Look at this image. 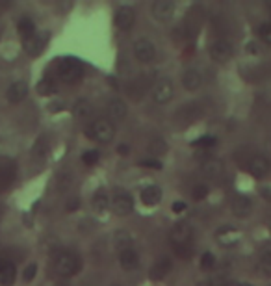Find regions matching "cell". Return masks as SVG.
I'll return each instance as SVG.
<instances>
[{
	"label": "cell",
	"instance_id": "cell-1",
	"mask_svg": "<svg viewBox=\"0 0 271 286\" xmlns=\"http://www.w3.org/2000/svg\"><path fill=\"white\" fill-rule=\"evenodd\" d=\"M82 267V260L73 251H59L54 258V271L59 277H73L77 275Z\"/></svg>",
	"mask_w": 271,
	"mask_h": 286
},
{
	"label": "cell",
	"instance_id": "cell-2",
	"mask_svg": "<svg viewBox=\"0 0 271 286\" xmlns=\"http://www.w3.org/2000/svg\"><path fill=\"white\" fill-rule=\"evenodd\" d=\"M86 136L97 143H102L106 145L110 143L114 136H116V129H114V123L108 121V119H97L89 125V129L86 130Z\"/></svg>",
	"mask_w": 271,
	"mask_h": 286
},
{
	"label": "cell",
	"instance_id": "cell-3",
	"mask_svg": "<svg viewBox=\"0 0 271 286\" xmlns=\"http://www.w3.org/2000/svg\"><path fill=\"white\" fill-rule=\"evenodd\" d=\"M84 76V65L77 58H65L58 63V78L65 84H77Z\"/></svg>",
	"mask_w": 271,
	"mask_h": 286
},
{
	"label": "cell",
	"instance_id": "cell-4",
	"mask_svg": "<svg viewBox=\"0 0 271 286\" xmlns=\"http://www.w3.org/2000/svg\"><path fill=\"white\" fill-rule=\"evenodd\" d=\"M192 238H194V227L188 221H178L169 232V240L174 247L192 246Z\"/></svg>",
	"mask_w": 271,
	"mask_h": 286
},
{
	"label": "cell",
	"instance_id": "cell-5",
	"mask_svg": "<svg viewBox=\"0 0 271 286\" xmlns=\"http://www.w3.org/2000/svg\"><path fill=\"white\" fill-rule=\"evenodd\" d=\"M174 95V88L173 82L169 78H160L153 86V99H155L156 104H167L169 100L173 99Z\"/></svg>",
	"mask_w": 271,
	"mask_h": 286
},
{
	"label": "cell",
	"instance_id": "cell-6",
	"mask_svg": "<svg viewBox=\"0 0 271 286\" xmlns=\"http://www.w3.org/2000/svg\"><path fill=\"white\" fill-rule=\"evenodd\" d=\"M247 171L251 173L254 178H264L270 175L271 171V160L264 154H256L247 162Z\"/></svg>",
	"mask_w": 271,
	"mask_h": 286
},
{
	"label": "cell",
	"instance_id": "cell-7",
	"mask_svg": "<svg viewBox=\"0 0 271 286\" xmlns=\"http://www.w3.org/2000/svg\"><path fill=\"white\" fill-rule=\"evenodd\" d=\"M112 208L117 216H128L134 210V201L130 197V193H126L123 190L116 191V195L112 199Z\"/></svg>",
	"mask_w": 271,
	"mask_h": 286
},
{
	"label": "cell",
	"instance_id": "cell-8",
	"mask_svg": "<svg viewBox=\"0 0 271 286\" xmlns=\"http://www.w3.org/2000/svg\"><path fill=\"white\" fill-rule=\"evenodd\" d=\"M232 45L225 39H217L210 45V58L217 63H227L232 58Z\"/></svg>",
	"mask_w": 271,
	"mask_h": 286
},
{
	"label": "cell",
	"instance_id": "cell-9",
	"mask_svg": "<svg viewBox=\"0 0 271 286\" xmlns=\"http://www.w3.org/2000/svg\"><path fill=\"white\" fill-rule=\"evenodd\" d=\"M134 56H136V59L141 61V63H151V61L156 58L155 45L149 39H145V38L137 39L134 43Z\"/></svg>",
	"mask_w": 271,
	"mask_h": 286
},
{
	"label": "cell",
	"instance_id": "cell-10",
	"mask_svg": "<svg viewBox=\"0 0 271 286\" xmlns=\"http://www.w3.org/2000/svg\"><path fill=\"white\" fill-rule=\"evenodd\" d=\"M26 95H28V84L22 82V80L13 82L6 91V99H8L10 104H19V102L26 99Z\"/></svg>",
	"mask_w": 271,
	"mask_h": 286
},
{
	"label": "cell",
	"instance_id": "cell-11",
	"mask_svg": "<svg viewBox=\"0 0 271 286\" xmlns=\"http://www.w3.org/2000/svg\"><path fill=\"white\" fill-rule=\"evenodd\" d=\"M173 13H174V2H171V0H156L155 4H153V15L160 22L169 20L173 17Z\"/></svg>",
	"mask_w": 271,
	"mask_h": 286
},
{
	"label": "cell",
	"instance_id": "cell-12",
	"mask_svg": "<svg viewBox=\"0 0 271 286\" xmlns=\"http://www.w3.org/2000/svg\"><path fill=\"white\" fill-rule=\"evenodd\" d=\"M242 238V232L234 227H221L217 232H215V240L221 244L223 247H232L240 242Z\"/></svg>",
	"mask_w": 271,
	"mask_h": 286
},
{
	"label": "cell",
	"instance_id": "cell-13",
	"mask_svg": "<svg viewBox=\"0 0 271 286\" xmlns=\"http://www.w3.org/2000/svg\"><path fill=\"white\" fill-rule=\"evenodd\" d=\"M136 22V13L132 8H128V6H121L116 13V24L119 30H123V32H128V30L134 26Z\"/></svg>",
	"mask_w": 271,
	"mask_h": 286
},
{
	"label": "cell",
	"instance_id": "cell-14",
	"mask_svg": "<svg viewBox=\"0 0 271 286\" xmlns=\"http://www.w3.org/2000/svg\"><path fill=\"white\" fill-rule=\"evenodd\" d=\"M231 210L236 217H247L252 212V203L247 195H236L231 201Z\"/></svg>",
	"mask_w": 271,
	"mask_h": 286
},
{
	"label": "cell",
	"instance_id": "cell-15",
	"mask_svg": "<svg viewBox=\"0 0 271 286\" xmlns=\"http://www.w3.org/2000/svg\"><path fill=\"white\" fill-rule=\"evenodd\" d=\"M201 173L208 178H219L225 173V164H223V160L210 158L201 164Z\"/></svg>",
	"mask_w": 271,
	"mask_h": 286
},
{
	"label": "cell",
	"instance_id": "cell-16",
	"mask_svg": "<svg viewBox=\"0 0 271 286\" xmlns=\"http://www.w3.org/2000/svg\"><path fill=\"white\" fill-rule=\"evenodd\" d=\"M15 178V162L10 158H0V188L10 186Z\"/></svg>",
	"mask_w": 271,
	"mask_h": 286
},
{
	"label": "cell",
	"instance_id": "cell-17",
	"mask_svg": "<svg viewBox=\"0 0 271 286\" xmlns=\"http://www.w3.org/2000/svg\"><path fill=\"white\" fill-rule=\"evenodd\" d=\"M201 115H203V110L197 106V102H190V104H186L184 108H180L176 119H178L182 125H190V123L197 121Z\"/></svg>",
	"mask_w": 271,
	"mask_h": 286
},
{
	"label": "cell",
	"instance_id": "cell-18",
	"mask_svg": "<svg viewBox=\"0 0 271 286\" xmlns=\"http://www.w3.org/2000/svg\"><path fill=\"white\" fill-rule=\"evenodd\" d=\"M15 275H17L15 264L6 258H0V286H11L15 283Z\"/></svg>",
	"mask_w": 271,
	"mask_h": 286
},
{
	"label": "cell",
	"instance_id": "cell-19",
	"mask_svg": "<svg viewBox=\"0 0 271 286\" xmlns=\"http://www.w3.org/2000/svg\"><path fill=\"white\" fill-rule=\"evenodd\" d=\"M47 41H49V34L30 38L28 41H24V52L30 54V56H39L47 47Z\"/></svg>",
	"mask_w": 271,
	"mask_h": 286
},
{
	"label": "cell",
	"instance_id": "cell-20",
	"mask_svg": "<svg viewBox=\"0 0 271 286\" xmlns=\"http://www.w3.org/2000/svg\"><path fill=\"white\" fill-rule=\"evenodd\" d=\"M182 86H184L188 91H197V89L203 86V75H201V71L192 67V69H188L182 75Z\"/></svg>",
	"mask_w": 271,
	"mask_h": 286
},
{
	"label": "cell",
	"instance_id": "cell-21",
	"mask_svg": "<svg viewBox=\"0 0 271 286\" xmlns=\"http://www.w3.org/2000/svg\"><path fill=\"white\" fill-rule=\"evenodd\" d=\"M119 264H121V267H123L125 271L136 269V267L139 266V255H137V251L132 249V247L121 251V253H119Z\"/></svg>",
	"mask_w": 271,
	"mask_h": 286
},
{
	"label": "cell",
	"instance_id": "cell-22",
	"mask_svg": "<svg viewBox=\"0 0 271 286\" xmlns=\"http://www.w3.org/2000/svg\"><path fill=\"white\" fill-rule=\"evenodd\" d=\"M169 271H171V260H169V258H160V260L155 262L153 267L149 269V277H151L153 281H162Z\"/></svg>",
	"mask_w": 271,
	"mask_h": 286
},
{
	"label": "cell",
	"instance_id": "cell-23",
	"mask_svg": "<svg viewBox=\"0 0 271 286\" xmlns=\"http://www.w3.org/2000/svg\"><path fill=\"white\" fill-rule=\"evenodd\" d=\"M108 117L112 121H123L126 117V104L123 99H112L108 102Z\"/></svg>",
	"mask_w": 271,
	"mask_h": 286
},
{
	"label": "cell",
	"instance_id": "cell-24",
	"mask_svg": "<svg viewBox=\"0 0 271 286\" xmlns=\"http://www.w3.org/2000/svg\"><path fill=\"white\" fill-rule=\"evenodd\" d=\"M91 114H93V106H91V102L86 99H80L75 102V106H73V115L77 121H86V119L91 117Z\"/></svg>",
	"mask_w": 271,
	"mask_h": 286
},
{
	"label": "cell",
	"instance_id": "cell-25",
	"mask_svg": "<svg viewBox=\"0 0 271 286\" xmlns=\"http://www.w3.org/2000/svg\"><path fill=\"white\" fill-rule=\"evenodd\" d=\"M141 201L147 207H155L162 201V188L158 186H147L143 191H141Z\"/></svg>",
	"mask_w": 271,
	"mask_h": 286
},
{
	"label": "cell",
	"instance_id": "cell-26",
	"mask_svg": "<svg viewBox=\"0 0 271 286\" xmlns=\"http://www.w3.org/2000/svg\"><path fill=\"white\" fill-rule=\"evenodd\" d=\"M114 244H116V247L119 249V253H121V251H125V249H130V247H132V244H134V236H132L128 230L121 229V230H117L116 234H114Z\"/></svg>",
	"mask_w": 271,
	"mask_h": 286
},
{
	"label": "cell",
	"instance_id": "cell-27",
	"mask_svg": "<svg viewBox=\"0 0 271 286\" xmlns=\"http://www.w3.org/2000/svg\"><path fill=\"white\" fill-rule=\"evenodd\" d=\"M17 30H19V36L24 41H28L30 38H34V36H36V24H34V20L28 19V17H22V19L19 20Z\"/></svg>",
	"mask_w": 271,
	"mask_h": 286
},
{
	"label": "cell",
	"instance_id": "cell-28",
	"mask_svg": "<svg viewBox=\"0 0 271 286\" xmlns=\"http://www.w3.org/2000/svg\"><path fill=\"white\" fill-rule=\"evenodd\" d=\"M91 205L97 212H104L108 207H110V197H108L106 190H98L97 193L91 199Z\"/></svg>",
	"mask_w": 271,
	"mask_h": 286
},
{
	"label": "cell",
	"instance_id": "cell-29",
	"mask_svg": "<svg viewBox=\"0 0 271 286\" xmlns=\"http://www.w3.org/2000/svg\"><path fill=\"white\" fill-rule=\"evenodd\" d=\"M167 143H165V139L162 138H153L149 141V153L151 154H155V156H162L167 153Z\"/></svg>",
	"mask_w": 271,
	"mask_h": 286
},
{
	"label": "cell",
	"instance_id": "cell-30",
	"mask_svg": "<svg viewBox=\"0 0 271 286\" xmlns=\"http://www.w3.org/2000/svg\"><path fill=\"white\" fill-rule=\"evenodd\" d=\"M73 184V175L69 171H61L58 175V180H56V186H58V191H65L69 190V186Z\"/></svg>",
	"mask_w": 271,
	"mask_h": 286
},
{
	"label": "cell",
	"instance_id": "cell-31",
	"mask_svg": "<svg viewBox=\"0 0 271 286\" xmlns=\"http://www.w3.org/2000/svg\"><path fill=\"white\" fill-rule=\"evenodd\" d=\"M56 91V84L52 82L50 78H45L43 82L38 84V93L39 95H52Z\"/></svg>",
	"mask_w": 271,
	"mask_h": 286
},
{
	"label": "cell",
	"instance_id": "cell-32",
	"mask_svg": "<svg viewBox=\"0 0 271 286\" xmlns=\"http://www.w3.org/2000/svg\"><path fill=\"white\" fill-rule=\"evenodd\" d=\"M217 143V139H215V136H203V138L195 139L194 147H199V149H213V145Z\"/></svg>",
	"mask_w": 271,
	"mask_h": 286
},
{
	"label": "cell",
	"instance_id": "cell-33",
	"mask_svg": "<svg viewBox=\"0 0 271 286\" xmlns=\"http://www.w3.org/2000/svg\"><path fill=\"white\" fill-rule=\"evenodd\" d=\"M201 267H203L204 271H210V269L215 267V257H213V253H210V251L203 253V257H201Z\"/></svg>",
	"mask_w": 271,
	"mask_h": 286
},
{
	"label": "cell",
	"instance_id": "cell-34",
	"mask_svg": "<svg viewBox=\"0 0 271 286\" xmlns=\"http://www.w3.org/2000/svg\"><path fill=\"white\" fill-rule=\"evenodd\" d=\"M98 160H100V153L98 151H86L82 154V162L86 166H95V164H98Z\"/></svg>",
	"mask_w": 271,
	"mask_h": 286
},
{
	"label": "cell",
	"instance_id": "cell-35",
	"mask_svg": "<svg viewBox=\"0 0 271 286\" xmlns=\"http://www.w3.org/2000/svg\"><path fill=\"white\" fill-rule=\"evenodd\" d=\"M258 257H260V262L271 264V242H266V244H262L260 249H258Z\"/></svg>",
	"mask_w": 271,
	"mask_h": 286
},
{
	"label": "cell",
	"instance_id": "cell-36",
	"mask_svg": "<svg viewBox=\"0 0 271 286\" xmlns=\"http://www.w3.org/2000/svg\"><path fill=\"white\" fill-rule=\"evenodd\" d=\"M206 195H208V186L206 184H195L194 190H192V197L195 201H203V199H206Z\"/></svg>",
	"mask_w": 271,
	"mask_h": 286
},
{
	"label": "cell",
	"instance_id": "cell-37",
	"mask_svg": "<svg viewBox=\"0 0 271 286\" xmlns=\"http://www.w3.org/2000/svg\"><path fill=\"white\" fill-rule=\"evenodd\" d=\"M258 34H260V38L264 43L271 45V22H264V24H260Z\"/></svg>",
	"mask_w": 271,
	"mask_h": 286
},
{
	"label": "cell",
	"instance_id": "cell-38",
	"mask_svg": "<svg viewBox=\"0 0 271 286\" xmlns=\"http://www.w3.org/2000/svg\"><path fill=\"white\" fill-rule=\"evenodd\" d=\"M174 253L180 258H192L194 257V247L192 246H182V247H174Z\"/></svg>",
	"mask_w": 271,
	"mask_h": 286
},
{
	"label": "cell",
	"instance_id": "cell-39",
	"mask_svg": "<svg viewBox=\"0 0 271 286\" xmlns=\"http://www.w3.org/2000/svg\"><path fill=\"white\" fill-rule=\"evenodd\" d=\"M36 273H38V264H30V266L24 269V273H22V279H24V283H30V281H34Z\"/></svg>",
	"mask_w": 271,
	"mask_h": 286
},
{
	"label": "cell",
	"instance_id": "cell-40",
	"mask_svg": "<svg viewBox=\"0 0 271 286\" xmlns=\"http://www.w3.org/2000/svg\"><path fill=\"white\" fill-rule=\"evenodd\" d=\"M34 156L36 158H43V154H45V139L39 138L38 141H36V145H34Z\"/></svg>",
	"mask_w": 271,
	"mask_h": 286
},
{
	"label": "cell",
	"instance_id": "cell-41",
	"mask_svg": "<svg viewBox=\"0 0 271 286\" xmlns=\"http://www.w3.org/2000/svg\"><path fill=\"white\" fill-rule=\"evenodd\" d=\"M256 271L264 277H271V264H266V262H258L256 264Z\"/></svg>",
	"mask_w": 271,
	"mask_h": 286
},
{
	"label": "cell",
	"instance_id": "cell-42",
	"mask_svg": "<svg viewBox=\"0 0 271 286\" xmlns=\"http://www.w3.org/2000/svg\"><path fill=\"white\" fill-rule=\"evenodd\" d=\"M143 168H151V169H162L164 168V164L162 162H158V160H143V162H139Z\"/></svg>",
	"mask_w": 271,
	"mask_h": 286
},
{
	"label": "cell",
	"instance_id": "cell-43",
	"mask_svg": "<svg viewBox=\"0 0 271 286\" xmlns=\"http://www.w3.org/2000/svg\"><path fill=\"white\" fill-rule=\"evenodd\" d=\"M184 210H186V203H182V201L173 203V212L174 214H180V212H184Z\"/></svg>",
	"mask_w": 271,
	"mask_h": 286
},
{
	"label": "cell",
	"instance_id": "cell-44",
	"mask_svg": "<svg viewBox=\"0 0 271 286\" xmlns=\"http://www.w3.org/2000/svg\"><path fill=\"white\" fill-rule=\"evenodd\" d=\"M217 281H219V279H206V281H201L197 286H219Z\"/></svg>",
	"mask_w": 271,
	"mask_h": 286
},
{
	"label": "cell",
	"instance_id": "cell-45",
	"mask_svg": "<svg viewBox=\"0 0 271 286\" xmlns=\"http://www.w3.org/2000/svg\"><path fill=\"white\" fill-rule=\"evenodd\" d=\"M117 153H119V154H121V156H126V154H128V153H130V147H128V145H126V143H121V145H119V147H117Z\"/></svg>",
	"mask_w": 271,
	"mask_h": 286
},
{
	"label": "cell",
	"instance_id": "cell-46",
	"mask_svg": "<svg viewBox=\"0 0 271 286\" xmlns=\"http://www.w3.org/2000/svg\"><path fill=\"white\" fill-rule=\"evenodd\" d=\"M78 205H80V201H78V199L69 201V203H67V212H75V210L78 208Z\"/></svg>",
	"mask_w": 271,
	"mask_h": 286
},
{
	"label": "cell",
	"instance_id": "cell-47",
	"mask_svg": "<svg viewBox=\"0 0 271 286\" xmlns=\"http://www.w3.org/2000/svg\"><path fill=\"white\" fill-rule=\"evenodd\" d=\"M223 286H240V283H234V281H229V283H225Z\"/></svg>",
	"mask_w": 271,
	"mask_h": 286
},
{
	"label": "cell",
	"instance_id": "cell-48",
	"mask_svg": "<svg viewBox=\"0 0 271 286\" xmlns=\"http://www.w3.org/2000/svg\"><path fill=\"white\" fill-rule=\"evenodd\" d=\"M240 286H252V285H249V283H240Z\"/></svg>",
	"mask_w": 271,
	"mask_h": 286
},
{
	"label": "cell",
	"instance_id": "cell-49",
	"mask_svg": "<svg viewBox=\"0 0 271 286\" xmlns=\"http://www.w3.org/2000/svg\"><path fill=\"white\" fill-rule=\"evenodd\" d=\"M110 286H121V285H119V283H114V285H110Z\"/></svg>",
	"mask_w": 271,
	"mask_h": 286
},
{
	"label": "cell",
	"instance_id": "cell-50",
	"mask_svg": "<svg viewBox=\"0 0 271 286\" xmlns=\"http://www.w3.org/2000/svg\"><path fill=\"white\" fill-rule=\"evenodd\" d=\"M268 8H270V10H271V2H268Z\"/></svg>",
	"mask_w": 271,
	"mask_h": 286
},
{
	"label": "cell",
	"instance_id": "cell-51",
	"mask_svg": "<svg viewBox=\"0 0 271 286\" xmlns=\"http://www.w3.org/2000/svg\"><path fill=\"white\" fill-rule=\"evenodd\" d=\"M270 286H271V285H270Z\"/></svg>",
	"mask_w": 271,
	"mask_h": 286
}]
</instances>
